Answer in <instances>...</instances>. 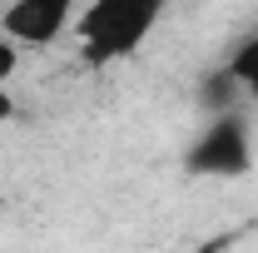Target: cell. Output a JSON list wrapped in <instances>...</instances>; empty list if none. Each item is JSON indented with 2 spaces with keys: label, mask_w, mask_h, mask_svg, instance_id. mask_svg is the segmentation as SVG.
Instances as JSON below:
<instances>
[{
  "label": "cell",
  "mask_w": 258,
  "mask_h": 253,
  "mask_svg": "<svg viewBox=\"0 0 258 253\" xmlns=\"http://www.w3.org/2000/svg\"><path fill=\"white\" fill-rule=\"evenodd\" d=\"M169 0H90L85 15H80V55L90 70H104V65L134 55L154 20L164 15Z\"/></svg>",
  "instance_id": "1"
},
{
  "label": "cell",
  "mask_w": 258,
  "mask_h": 253,
  "mask_svg": "<svg viewBox=\"0 0 258 253\" xmlns=\"http://www.w3.org/2000/svg\"><path fill=\"white\" fill-rule=\"evenodd\" d=\"M248 164H253L248 124H243V114H233V109H224V114L189 144V154H184V169H189V174H209V179H238V174H248Z\"/></svg>",
  "instance_id": "2"
},
{
  "label": "cell",
  "mask_w": 258,
  "mask_h": 253,
  "mask_svg": "<svg viewBox=\"0 0 258 253\" xmlns=\"http://www.w3.org/2000/svg\"><path fill=\"white\" fill-rule=\"evenodd\" d=\"M70 15H75V0H15L0 15V30L15 45H50L70 25Z\"/></svg>",
  "instance_id": "3"
},
{
  "label": "cell",
  "mask_w": 258,
  "mask_h": 253,
  "mask_svg": "<svg viewBox=\"0 0 258 253\" xmlns=\"http://www.w3.org/2000/svg\"><path fill=\"white\" fill-rule=\"evenodd\" d=\"M228 75L238 80V90H248L258 99V35H248L238 50H233V60H228Z\"/></svg>",
  "instance_id": "4"
},
{
  "label": "cell",
  "mask_w": 258,
  "mask_h": 253,
  "mask_svg": "<svg viewBox=\"0 0 258 253\" xmlns=\"http://www.w3.org/2000/svg\"><path fill=\"white\" fill-rule=\"evenodd\" d=\"M233 95H238V80H233L228 70H219V75H214V80L204 85V99H209V104H214L219 114L228 109V99H233Z\"/></svg>",
  "instance_id": "5"
},
{
  "label": "cell",
  "mask_w": 258,
  "mask_h": 253,
  "mask_svg": "<svg viewBox=\"0 0 258 253\" xmlns=\"http://www.w3.org/2000/svg\"><path fill=\"white\" fill-rule=\"evenodd\" d=\"M15 70H20V50H15V40H10V35H0V85H5Z\"/></svg>",
  "instance_id": "6"
},
{
  "label": "cell",
  "mask_w": 258,
  "mask_h": 253,
  "mask_svg": "<svg viewBox=\"0 0 258 253\" xmlns=\"http://www.w3.org/2000/svg\"><path fill=\"white\" fill-rule=\"evenodd\" d=\"M10 114H15V99H10V90H5V85H0V124H5Z\"/></svg>",
  "instance_id": "7"
}]
</instances>
